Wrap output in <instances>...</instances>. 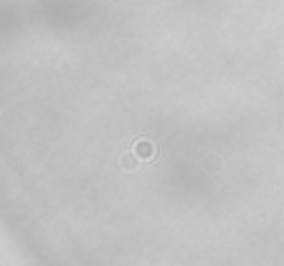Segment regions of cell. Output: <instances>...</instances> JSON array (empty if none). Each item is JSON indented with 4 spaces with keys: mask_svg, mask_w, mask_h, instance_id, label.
I'll return each mask as SVG.
<instances>
[]
</instances>
